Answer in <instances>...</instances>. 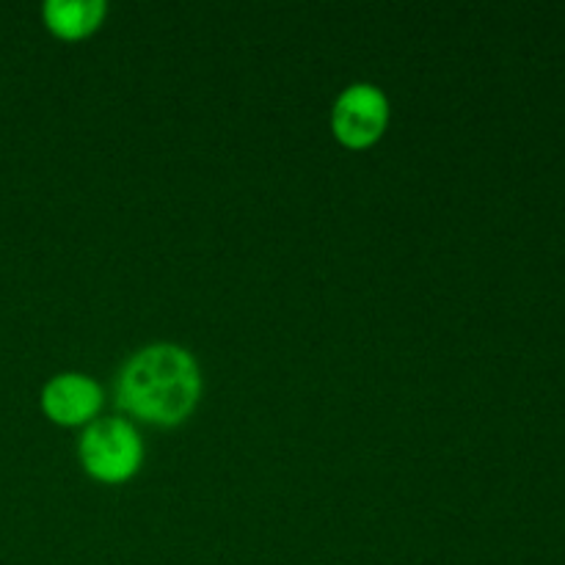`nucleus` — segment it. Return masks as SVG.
<instances>
[{"label": "nucleus", "instance_id": "2", "mask_svg": "<svg viewBox=\"0 0 565 565\" xmlns=\"http://www.w3.org/2000/svg\"><path fill=\"white\" fill-rule=\"evenodd\" d=\"M141 436L127 419L105 417L88 423L81 436V461L92 478L103 483H121L141 467Z\"/></svg>", "mask_w": 565, "mask_h": 565}, {"label": "nucleus", "instance_id": "3", "mask_svg": "<svg viewBox=\"0 0 565 565\" xmlns=\"http://www.w3.org/2000/svg\"><path fill=\"white\" fill-rule=\"evenodd\" d=\"M390 121V99L373 83H353L337 97L331 110L334 136L345 147L362 149L379 141Z\"/></svg>", "mask_w": 565, "mask_h": 565}, {"label": "nucleus", "instance_id": "5", "mask_svg": "<svg viewBox=\"0 0 565 565\" xmlns=\"http://www.w3.org/2000/svg\"><path fill=\"white\" fill-rule=\"evenodd\" d=\"M105 11L103 0H50L44 3V22L55 36L81 39L99 28Z\"/></svg>", "mask_w": 565, "mask_h": 565}, {"label": "nucleus", "instance_id": "4", "mask_svg": "<svg viewBox=\"0 0 565 565\" xmlns=\"http://www.w3.org/2000/svg\"><path fill=\"white\" fill-rule=\"evenodd\" d=\"M103 406V392L97 381L81 373H61L42 390V408L53 423L81 425L88 423Z\"/></svg>", "mask_w": 565, "mask_h": 565}, {"label": "nucleus", "instance_id": "1", "mask_svg": "<svg viewBox=\"0 0 565 565\" xmlns=\"http://www.w3.org/2000/svg\"><path fill=\"white\" fill-rule=\"evenodd\" d=\"M202 375L191 353L171 342L141 348L119 375V406L154 425H177L196 408Z\"/></svg>", "mask_w": 565, "mask_h": 565}]
</instances>
